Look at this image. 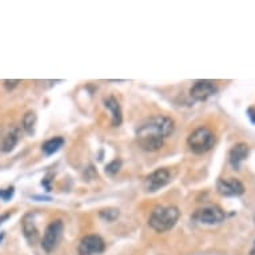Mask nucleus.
I'll return each instance as SVG.
<instances>
[{
	"mask_svg": "<svg viewBox=\"0 0 255 255\" xmlns=\"http://www.w3.org/2000/svg\"><path fill=\"white\" fill-rule=\"evenodd\" d=\"M175 123L171 118L156 115L143 123L136 132L139 147L144 151H158L163 147V140L174 132Z\"/></svg>",
	"mask_w": 255,
	"mask_h": 255,
	"instance_id": "nucleus-1",
	"label": "nucleus"
},
{
	"mask_svg": "<svg viewBox=\"0 0 255 255\" xmlns=\"http://www.w3.org/2000/svg\"><path fill=\"white\" fill-rule=\"evenodd\" d=\"M179 209L175 206H158L151 213L148 225L152 230L158 233L171 230L179 219Z\"/></svg>",
	"mask_w": 255,
	"mask_h": 255,
	"instance_id": "nucleus-2",
	"label": "nucleus"
},
{
	"mask_svg": "<svg viewBox=\"0 0 255 255\" xmlns=\"http://www.w3.org/2000/svg\"><path fill=\"white\" fill-rule=\"evenodd\" d=\"M190 150L195 154H205L210 151L215 144V135L207 127H198L194 130L187 139Z\"/></svg>",
	"mask_w": 255,
	"mask_h": 255,
	"instance_id": "nucleus-3",
	"label": "nucleus"
},
{
	"mask_svg": "<svg viewBox=\"0 0 255 255\" xmlns=\"http://www.w3.org/2000/svg\"><path fill=\"white\" fill-rule=\"evenodd\" d=\"M63 229H64V226H63L62 221L51 222L50 225L46 227L44 235H43V239H42L43 250L47 251V253H51V251H54L55 249H56L59 241H60V238H62Z\"/></svg>",
	"mask_w": 255,
	"mask_h": 255,
	"instance_id": "nucleus-4",
	"label": "nucleus"
},
{
	"mask_svg": "<svg viewBox=\"0 0 255 255\" xmlns=\"http://www.w3.org/2000/svg\"><path fill=\"white\" fill-rule=\"evenodd\" d=\"M193 218L197 222H201L205 225H217L225 219V211L218 206H210V207L197 210Z\"/></svg>",
	"mask_w": 255,
	"mask_h": 255,
	"instance_id": "nucleus-5",
	"label": "nucleus"
},
{
	"mask_svg": "<svg viewBox=\"0 0 255 255\" xmlns=\"http://www.w3.org/2000/svg\"><path fill=\"white\" fill-rule=\"evenodd\" d=\"M217 92L218 86L215 84V82H213V80H198L190 90V95L195 101L203 102L215 95Z\"/></svg>",
	"mask_w": 255,
	"mask_h": 255,
	"instance_id": "nucleus-6",
	"label": "nucleus"
},
{
	"mask_svg": "<svg viewBox=\"0 0 255 255\" xmlns=\"http://www.w3.org/2000/svg\"><path fill=\"white\" fill-rule=\"evenodd\" d=\"M170 180H171V174L167 168H158L147 176L146 180H144V187H146L147 191L154 193V191H158L162 187H164Z\"/></svg>",
	"mask_w": 255,
	"mask_h": 255,
	"instance_id": "nucleus-7",
	"label": "nucleus"
},
{
	"mask_svg": "<svg viewBox=\"0 0 255 255\" xmlns=\"http://www.w3.org/2000/svg\"><path fill=\"white\" fill-rule=\"evenodd\" d=\"M218 193L223 197H239L245 193V186L242 182L235 178H222L217 183Z\"/></svg>",
	"mask_w": 255,
	"mask_h": 255,
	"instance_id": "nucleus-8",
	"label": "nucleus"
},
{
	"mask_svg": "<svg viewBox=\"0 0 255 255\" xmlns=\"http://www.w3.org/2000/svg\"><path fill=\"white\" fill-rule=\"evenodd\" d=\"M105 250V241L99 235H87L80 241L79 255L101 254Z\"/></svg>",
	"mask_w": 255,
	"mask_h": 255,
	"instance_id": "nucleus-9",
	"label": "nucleus"
},
{
	"mask_svg": "<svg viewBox=\"0 0 255 255\" xmlns=\"http://www.w3.org/2000/svg\"><path fill=\"white\" fill-rule=\"evenodd\" d=\"M21 226H23V234H24L25 239L28 241L29 245H35V243L38 242L39 231L38 227L35 226L34 215H32V214H27V215L23 218Z\"/></svg>",
	"mask_w": 255,
	"mask_h": 255,
	"instance_id": "nucleus-10",
	"label": "nucleus"
},
{
	"mask_svg": "<svg viewBox=\"0 0 255 255\" xmlns=\"http://www.w3.org/2000/svg\"><path fill=\"white\" fill-rule=\"evenodd\" d=\"M247 156H249V146L246 143H238L235 144L230 151V163L231 166L235 168V170H239L241 167V163L243 160H246Z\"/></svg>",
	"mask_w": 255,
	"mask_h": 255,
	"instance_id": "nucleus-11",
	"label": "nucleus"
},
{
	"mask_svg": "<svg viewBox=\"0 0 255 255\" xmlns=\"http://www.w3.org/2000/svg\"><path fill=\"white\" fill-rule=\"evenodd\" d=\"M20 139V130L17 127H13L12 130H9L7 134L3 136L1 142H0V151L3 152H9L15 148V146Z\"/></svg>",
	"mask_w": 255,
	"mask_h": 255,
	"instance_id": "nucleus-12",
	"label": "nucleus"
},
{
	"mask_svg": "<svg viewBox=\"0 0 255 255\" xmlns=\"http://www.w3.org/2000/svg\"><path fill=\"white\" fill-rule=\"evenodd\" d=\"M105 106L111 111L113 114V125L114 126H121L122 123V110L119 106V102L114 97L107 98L105 101Z\"/></svg>",
	"mask_w": 255,
	"mask_h": 255,
	"instance_id": "nucleus-13",
	"label": "nucleus"
},
{
	"mask_svg": "<svg viewBox=\"0 0 255 255\" xmlns=\"http://www.w3.org/2000/svg\"><path fill=\"white\" fill-rule=\"evenodd\" d=\"M64 144V139L58 136V138H52L50 140H47V142L43 143L42 150L43 152L46 155H52L55 154L56 151L60 150V147Z\"/></svg>",
	"mask_w": 255,
	"mask_h": 255,
	"instance_id": "nucleus-14",
	"label": "nucleus"
},
{
	"mask_svg": "<svg viewBox=\"0 0 255 255\" xmlns=\"http://www.w3.org/2000/svg\"><path fill=\"white\" fill-rule=\"evenodd\" d=\"M35 125H36V114H35L34 111L25 113V115L23 117V122H21L23 130H24L28 135H34Z\"/></svg>",
	"mask_w": 255,
	"mask_h": 255,
	"instance_id": "nucleus-15",
	"label": "nucleus"
},
{
	"mask_svg": "<svg viewBox=\"0 0 255 255\" xmlns=\"http://www.w3.org/2000/svg\"><path fill=\"white\" fill-rule=\"evenodd\" d=\"M101 217L103 218V219H106L107 222H113L119 217V211L115 209L103 210V211H101Z\"/></svg>",
	"mask_w": 255,
	"mask_h": 255,
	"instance_id": "nucleus-16",
	"label": "nucleus"
},
{
	"mask_svg": "<svg viewBox=\"0 0 255 255\" xmlns=\"http://www.w3.org/2000/svg\"><path fill=\"white\" fill-rule=\"evenodd\" d=\"M119 167H121V162L119 160H114L111 163L106 167V172H109V174H115V172L119 171Z\"/></svg>",
	"mask_w": 255,
	"mask_h": 255,
	"instance_id": "nucleus-17",
	"label": "nucleus"
},
{
	"mask_svg": "<svg viewBox=\"0 0 255 255\" xmlns=\"http://www.w3.org/2000/svg\"><path fill=\"white\" fill-rule=\"evenodd\" d=\"M13 195V187H9L7 190H0V198H3L5 202Z\"/></svg>",
	"mask_w": 255,
	"mask_h": 255,
	"instance_id": "nucleus-18",
	"label": "nucleus"
},
{
	"mask_svg": "<svg viewBox=\"0 0 255 255\" xmlns=\"http://www.w3.org/2000/svg\"><path fill=\"white\" fill-rule=\"evenodd\" d=\"M20 83V80H4V87L8 90V91H11L13 87H16L17 84Z\"/></svg>",
	"mask_w": 255,
	"mask_h": 255,
	"instance_id": "nucleus-19",
	"label": "nucleus"
},
{
	"mask_svg": "<svg viewBox=\"0 0 255 255\" xmlns=\"http://www.w3.org/2000/svg\"><path fill=\"white\" fill-rule=\"evenodd\" d=\"M247 115L250 118V121L253 125H255V109L254 107H250V109L247 110Z\"/></svg>",
	"mask_w": 255,
	"mask_h": 255,
	"instance_id": "nucleus-20",
	"label": "nucleus"
},
{
	"mask_svg": "<svg viewBox=\"0 0 255 255\" xmlns=\"http://www.w3.org/2000/svg\"><path fill=\"white\" fill-rule=\"evenodd\" d=\"M250 255H255V242H254V246H253V249L250 250Z\"/></svg>",
	"mask_w": 255,
	"mask_h": 255,
	"instance_id": "nucleus-21",
	"label": "nucleus"
}]
</instances>
